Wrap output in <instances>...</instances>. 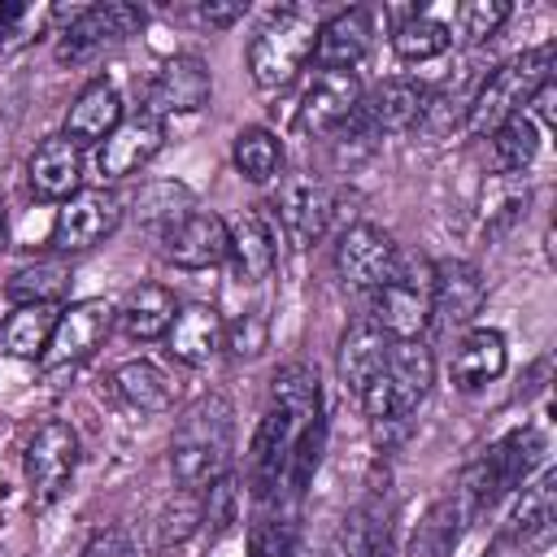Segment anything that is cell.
<instances>
[{"instance_id": "484cf974", "label": "cell", "mask_w": 557, "mask_h": 557, "mask_svg": "<svg viewBox=\"0 0 557 557\" xmlns=\"http://www.w3.org/2000/svg\"><path fill=\"white\" fill-rule=\"evenodd\" d=\"M174 313H178V300H174L170 287H161V283H139V287H131L126 300L113 309V322H117L122 335H131V339H161V335L170 331Z\"/></svg>"}, {"instance_id": "bcb514c9", "label": "cell", "mask_w": 557, "mask_h": 557, "mask_svg": "<svg viewBox=\"0 0 557 557\" xmlns=\"http://www.w3.org/2000/svg\"><path fill=\"white\" fill-rule=\"evenodd\" d=\"M4 244H9V226H4V213H0V252H4Z\"/></svg>"}, {"instance_id": "ffe728a7", "label": "cell", "mask_w": 557, "mask_h": 557, "mask_svg": "<svg viewBox=\"0 0 557 557\" xmlns=\"http://www.w3.org/2000/svg\"><path fill=\"white\" fill-rule=\"evenodd\" d=\"M487 283L474 261L448 257L435 265V292H431V322L440 326H466L483 309Z\"/></svg>"}, {"instance_id": "d590c367", "label": "cell", "mask_w": 557, "mask_h": 557, "mask_svg": "<svg viewBox=\"0 0 557 557\" xmlns=\"http://www.w3.org/2000/svg\"><path fill=\"white\" fill-rule=\"evenodd\" d=\"M448 44H453V26L440 22L435 13H413L392 35V48L400 61H431V57L448 52Z\"/></svg>"}, {"instance_id": "d6986e66", "label": "cell", "mask_w": 557, "mask_h": 557, "mask_svg": "<svg viewBox=\"0 0 557 557\" xmlns=\"http://www.w3.org/2000/svg\"><path fill=\"white\" fill-rule=\"evenodd\" d=\"M231 231V261L239 270L244 283H265L278 265V218L270 213V205H252L244 209L235 222H226Z\"/></svg>"}, {"instance_id": "836d02e7", "label": "cell", "mask_w": 557, "mask_h": 557, "mask_svg": "<svg viewBox=\"0 0 557 557\" xmlns=\"http://www.w3.org/2000/svg\"><path fill=\"white\" fill-rule=\"evenodd\" d=\"M235 170L248 178V183H270L274 174H283V139L265 126H248L235 135Z\"/></svg>"}, {"instance_id": "5bb4252c", "label": "cell", "mask_w": 557, "mask_h": 557, "mask_svg": "<svg viewBox=\"0 0 557 557\" xmlns=\"http://www.w3.org/2000/svg\"><path fill=\"white\" fill-rule=\"evenodd\" d=\"M396 261V239L374 222H352L335 244V274L348 292H374Z\"/></svg>"}, {"instance_id": "30bf717a", "label": "cell", "mask_w": 557, "mask_h": 557, "mask_svg": "<svg viewBox=\"0 0 557 557\" xmlns=\"http://www.w3.org/2000/svg\"><path fill=\"white\" fill-rule=\"evenodd\" d=\"M144 9L131 0H104V4H87L70 17V26L61 30L57 44V61H87L113 44H122L126 35H135L144 26Z\"/></svg>"}, {"instance_id": "9c48e42d", "label": "cell", "mask_w": 557, "mask_h": 557, "mask_svg": "<svg viewBox=\"0 0 557 557\" xmlns=\"http://www.w3.org/2000/svg\"><path fill=\"white\" fill-rule=\"evenodd\" d=\"M117 226H122V200L104 187H83L70 200H61L48 244L57 252H87V248L104 244Z\"/></svg>"}, {"instance_id": "8d00e7d4", "label": "cell", "mask_w": 557, "mask_h": 557, "mask_svg": "<svg viewBox=\"0 0 557 557\" xmlns=\"http://www.w3.org/2000/svg\"><path fill=\"white\" fill-rule=\"evenodd\" d=\"M487 139H492V165H496L500 174L527 170V165L535 161V152H540V126H535L527 113L509 117V122H505L500 131H492Z\"/></svg>"}, {"instance_id": "74e56055", "label": "cell", "mask_w": 557, "mask_h": 557, "mask_svg": "<svg viewBox=\"0 0 557 557\" xmlns=\"http://www.w3.org/2000/svg\"><path fill=\"white\" fill-rule=\"evenodd\" d=\"M509 13H513V4L509 0H466V4H457V35L453 39H461V44H483V39H492L505 22H509Z\"/></svg>"}, {"instance_id": "ee69618b", "label": "cell", "mask_w": 557, "mask_h": 557, "mask_svg": "<svg viewBox=\"0 0 557 557\" xmlns=\"http://www.w3.org/2000/svg\"><path fill=\"white\" fill-rule=\"evenodd\" d=\"M535 548L518 535V531H509V527H500L496 535H492V544L483 548V557H531Z\"/></svg>"}, {"instance_id": "2e32d148", "label": "cell", "mask_w": 557, "mask_h": 557, "mask_svg": "<svg viewBox=\"0 0 557 557\" xmlns=\"http://www.w3.org/2000/svg\"><path fill=\"white\" fill-rule=\"evenodd\" d=\"M357 104H361V83L357 74L348 70H318L300 96V109H296V126L305 135H331L339 126H348L357 117Z\"/></svg>"}, {"instance_id": "6da1fadb", "label": "cell", "mask_w": 557, "mask_h": 557, "mask_svg": "<svg viewBox=\"0 0 557 557\" xmlns=\"http://www.w3.org/2000/svg\"><path fill=\"white\" fill-rule=\"evenodd\" d=\"M322 418V383L305 361H287L274 370L270 379V400L265 413L257 422L252 435V496L265 505L278 496L292 444L300 440V431Z\"/></svg>"}, {"instance_id": "4fadbf2b", "label": "cell", "mask_w": 557, "mask_h": 557, "mask_svg": "<svg viewBox=\"0 0 557 557\" xmlns=\"http://www.w3.org/2000/svg\"><path fill=\"white\" fill-rule=\"evenodd\" d=\"M209 100H213L209 65L191 52H178V57L161 61V70L152 74L148 96H144V113H152L161 122L170 113H200Z\"/></svg>"}, {"instance_id": "52a82bcc", "label": "cell", "mask_w": 557, "mask_h": 557, "mask_svg": "<svg viewBox=\"0 0 557 557\" xmlns=\"http://www.w3.org/2000/svg\"><path fill=\"white\" fill-rule=\"evenodd\" d=\"M435 383V357L422 339H392L383 374L361 392V409L370 422L383 418H409Z\"/></svg>"}, {"instance_id": "7c38bea8", "label": "cell", "mask_w": 557, "mask_h": 557, "mask_svg": "<svg viewBox=\"0 0 557 557\" xmlns=\"http://www.w3.org/2000/svg\"><path fill=\"white\" fill-rule=\"evenodd\" d=\"M113 326V305L109 300H78L70 309H61L57 326H52V339L39 357V366L52 374V370H74L78 361H87L104 335Z\"/></svg>"}, {"instance_id": "9a60e30c", "label": "cell", "mask_w": 557, "mask_h": 557, "mask_svg": "<svg viewBox=\"0 0 557 557\" xmlns=\"http://www.w3.org/2000/svg\"><path fill=\"white\" fill-rule=\"evenodd\" d=\"M431 109V91L413 78H383L374 91H361L357 104V126L361 135H400L409 126H418Z\"/></svg>"}, {"instance_id": "83f0119b", "label": "cell", "mask_w": 557, "mask_h": 557, "mask_svg": "<svg viewBox=\"0 0 557 557\" xmlns=\"http://www.w3.org/2000/svg\"><path fill=\"white\" fill-rule=\"evenodd\" d=\"M122 122V96L113 83L96 78L78 91V100L70 104V117H65V139L74 144H100L113 126Z\"/></svg>"}, {"instance_id": "44dd1931", "label": "cell", "mask_w": 557, "mask_h": 557, "mask_svg": "<svg viewBox=\"0 0 557 557\" xmlns=\"http://www.w3.org/2000/svg\"><path fill=\"white\" fill-rule=\"evenodd\" d=\"M26 178H30V191L39 200H70L74 191H83V148L65 135H48L30 161H26Z\"/></svg>"}, {"instance_id": "f546056e", "label": "cell", "mask_w": 557, "mask_h": 557, "mask_svg": "<svg viewBox=\"0 0 557 557\" xmlns=\"http://www.w3.org/2000/svg\"><path fill=\"white\" fill-rule=\"evenodd\" d=\"M57 318H61V305H13V313L0 322V352L39 361L52 339Z\"/></svg>"}, {"instance_id": "ac0fdd59", "label": "cell", "mask_w": 557, "mask_h": 557, "mask_svg": "<svg viewBox=\"0 0 557 557\" xmlns=\"http://www.w3.org/2000/svg\"><path fill=\"white\" fill-rule=\"evenodd\" d=\"M161 239V257L183 265V270H209V265H222L226 252H231V231H226V218L209 213V209H196L187 213L183 222H174Z\"/></svg>"}, {"instance_id": "cb8c5ba5", "label": "cell", "mask_w": 557, "mask_h": 557, "mask_svg": "<svg viewBox=\"0 0 557 557\" xmlns=\"http://www.w3.org/2000/svg\"><path fill=\"white\" fill-rule=\"evenodd\" d=\"M383 487H370V500L357 505L331 535L326 557H387V531H392V509H383Z\"/></svg>"}, {"instance_id": "f35d334b", "label": "cell", "mask_w": 557, "mask_h": 557, "mask_svg": "<svg viewBox=\"0 0 557 557\" xmlns=\"http://www.w3.org/2000/svg\"><path fill=\"white\" fill-rule=\"evenodd\" d=\"M200 522H205V496L183 487V492L161 509V518H157V544H161V548H165V544H178V540H187Z\"/></svg>"}, {"instance_id": "e575fe53", "label": "cell", "mask_w": 557, "mask_h": 557, "mask_svg": "<svg viewBox=\"0 0 557 557\" xmlns=\"http://www.w3.org/2000/svg\"><path fill=\"white\" fill-rule=\"evenodd\" d=\"M65 292H70V265L61 261H35L4 283V296L13 305H61Z\"/></svg>"}, {"instance_id": "8fae6325", "label": "cell", "mask_w": 557, "mask_h": 557, "mask_svg": "<svg viewBox=\"0 0 557 557\" xmlns=\"http://www.w3.org/2000/svg\"><path fill=\"white\" fill-rule=\"evenodd\" d=\"M270 213L278 218V226L292 235L296 248H309L313 239H322V231H326V222L335 213V196H331V187L322 178H313V174L300 170V174L278 178V191L270 200Z\"/></svg>"}, {"instance_id": "5b68a950", "label": "cell", "mask_w": 557, "mask_h": 557, "mask_svg": "<svg viewBox=\"0 0 557 557\" xmlns=\"http://www.w3.org/2000/svg\"><path fill=\"white\" fill-rule=\"evenodd\" d=\"M544 83H553V44H540V48H531V52H522V57L496 65V74H492V78L474 91V100H470V113H466L470 135L483 139V135L500 131L509 117L527 113L531 96H535Z\"/></svg>"}, {"instance_id": "3957f363", "label": "cell", "mask_w": 557, "mask_h": 557, "mask_svg": "<svg viewBox=\"0 0 557 557\" xmlns=\"http://www.w3.org/2000/svg\"><path fill=\"white\" fill-rule=\"evenodd\" d=\"M544 453H548V440H544L540 426H513L479 461H470V470L461 474L457 500L466 505L470 518L483 513V509H492L505 492H518L522 483H531V474L544 461Z\"/></svg>"}, {"instance_id": "8992f818", "label": "cell", "mask_w": 557, "mask_h": 557, "mask_svg": "<svg viewBox=\"0 0 557 557\" xmlns=\"http://www.w3.org/2000/svg\"><path fill=\"white\" fill-rule=\"evenodd\" d=\"M313 39H318L313 13H305V9L270 13L257 26L252 44H248V74H252V83L265 87V91L287 87L305 70V61L313 57Z\"/></svg>"}, {"instance_id": "603a6c76", "label": "cell", "mask_w": 557, "mask_h": 557, "mask_svg": "<svg viewBox=\"0 0 557 557\" xmlns=\"http://www.w3.org/2000/svg\"><path fill=\"white\" fill-rule=\"evenodd\" d=\"M387 335L366 318V322H352L344 335H339V352H335V370H339V383L361 400V392L383 374L387 366Z\"/></svg>"}, {"instance_id": "4316f807", "label": "cell", "mask_w": 557, "mask_h": 557, "mask_svg": "<svg viewBox=\"0 0 557 557\" xmlns=\"http://www.w3.org/2000/svg\"><path fill=\"white\" fill-rule=\"evenodd\" d=\"M553 522H557V474L544 470L535 483H522L518 487V500L505 518L509 531H518L535 553L553 540Z\"/></svg>"}, {"instance_id": "7a4b0ae2", "label": "cell", "mask_w": 557, "mask_h": 557, "mask_svg": "<svg viewBox=\"0 0 557 557\" xmlns=\"http://www.w3.org/2000/svg\"><path fill=\"white\" fill-rule=\"evenodd\" d=\"M231 448H235V409L222 392H205L196 396L178 422H174V440H170V470L178 479V487L187 492H205L218 479L231 474Z\"/></svg>"}, {"instance_id": "ab89813d", "label": "cell", "mask_w": 557, "mask_h": 557, "mask_svg": "<svg viewBox=\"0 0 557 557\" xmlns=\"http://www.w3.org/2000/svg\"><path fill=\"white\" fill-rule=\"evenodd\" d=\"M265 339H270V322H265V313H261V309L239 313V318L222 331V348H231V357H239V361L261 357Z\"/></svg>"}, {"instance_id": "f6af8a7d", "label": "cell", "mask_w": 557, "mask_h": 557, "mask_svg": "<svg viewBox=\"0 0 557 557\" xmlns=\"http://www.w3.org/2000/svg\"><path fill=\"white\" fill-rule=\"evenodd\" d=\"M83 557H126V535H122L117 527H109V531H100V535L83 548Z\"/></svg>"}, {"instance_id": "d4e9b609", "label": "cell", "mask_w": 557, "mask_h": 557, "mask_svg": "<svg viewBox=\"0 0 557 557\" xmlns=\"http://www.w3.org/2000/svg\"><path fill=\"white\" fill-rule=\"evenodd\" d=\"M222 331H226V322L218 318L213 305H183V309L174 313L170 331H165V348H170V357L183 361V366H205V361L218 357Z\"/></svg>"}, {"instance_id": "7402d4cb", "label": "cell", "mask_w": 557, "mask_h": 557, "mask_svg": "<svg viewBox=\"0 0 557 557\" xmlns=\"http://www.w3.org/2000/svg\"><path fill=\"white\" fill-rule=\"evenodd\" d=\"M370 39H374V22L366 9H344L335 13L331 22L318 26V39H313V61L318 70H348L366 61L370 52Z\"/></svg>"}, {"instance_id": "1f68e13d", "label": "cell", "mask_w": 557, "mask_h": 557, "mask_svg": "<svg viewBox=\"0 0 557 557\" xmlns=\"http://www.w3.org/2000/svg\"><path fill=\"white\" fill-rule=\"evenodd\" d=\"M187 213H196V191L178 178H157V183H144L139 196H135V218L139 226H148L152 235H165L174 222H183Z\"/></svg>"}, {"instance_id": "4dcf8cb0", "label": "cell", "mask_w": 557, "mask_h": 557, "mask_svg": "<svg viewBox=\"0 0 557 557\" xmlns=\"http://www.w3.org/2000/svg\"><path fill=\"white\" fill-rule=\"evenodd\" d=\"M113 392H117L131 409H139V413H165V409L174 405V383H170V374H165L161 366L144 361V357L122 361V366L113 370Z\"/></svg>"}, {"instance_id": "7bdbcfd3", "label": "cell", "mask_w": 557, "mask_h": 557, "mask_svg": "<svg viewBox=\"0 0 557 557\" xmlns=\"http://www.w3.org/2000/svg\"><path fill=\"white\" fill-rule=\"evenodd\" d=\"M244 13H248V0H200V4L187 9V17H191L196 26H205V30H226V26H235Z\"/></svg>"}, {"instance_id": "f1b7e54d", "label": "cell", "mask_w": 557, "mask_h": 557, "mask_svg": "<svg viewBox=\"0 0 557 557\" xmlns=\"http://www.w3.org/2000/svg\"><path fill=\"white\" fill-rule=\"evenodd\" d=\"M500 374H505V339H500V331H492V326L466 331V339H461V348L453 357L457 387L461 392H479Z\"/></svg>"}, {"instance_id": "60d3db41", "label": "cell", "mask_w": 557, "mask_h": 557, "mask_svg": "<svg viewBox=\"0 0 557 557\" xmlns=\"http://www.w3.org/2000/svg\"><path fill=\"white\" fill-rule=\"evenodd\" d=\"M48 13L52 9H35V4H0V52L30 44Z\"/></svg>"}, {"instance_id": "e0dca14e", "label": "cell", "mask_w": 557, "mask_h": 557, "mask_svg": "<svg viewBox=\"0 0 557 557\" xmlns=\"http://www.w3.org/2000/svg\"><path fill=\"white\" fill-rule=\"evenodd\" d=\"M161 144H165V126L152 117V113H131V117H122L100 144H96V170L109 178V183H117V178H131V174H139L157 152H161Z\"/></svg>"}, {"instance_id": "ba28073f", "label": "cell", "mask_w": 557, "mask_h": 557, "mask_svg": "<svg viewBox=\"0 0 557 557\" xmlns=\"http://www.w3.org/2000/svg\"><path fill=\"white\" fill-rule=\"evenodd\" d=\"M74 470H78V431L70 422H61V418H48L44 426H35V435L26 440V453H22L30 509L57 505L65 496Z\"/></svg>"}, {"instance_id": "d6a6232c", "label": "cell", "mask_w": 557, "mask_h": 557, "mask_svg": "<svg viewBox=\"0 0 557 557\" xmlns=\"http://www.w3.org/2000/svg\"><path fill=\"white\" fill-rule=\"evenodd\" d=\"M466 522H470V513H466V505L457 500V492H453V496H440V500L422 513V522H418V531H413V540H409V557H448V553L457 548Z\"/></svg>"}, {"instance_id": "b9f144b4", "label": "cell", "mask_w": 557, "mask_h": 557, "mask_svg": "<svg viewBox=\"0 0 557 557\" xmlns=\"http://www.w3.org/2000/svg\"><path fill=\"white\" fill-rule=\"evenodd\" d=\"M292 544H296V535H292V522H287V518L261 513V518L252 522V535H248L252 557H287Z\"/></svg>"}, {"instance_id": "277c9868", "label": "cell", "mask_w": 557, "mask_h": 557, "mask_svg": "<svg viewBox=\"0 0 557 557\" xmlns=\"http://www.w3.org/2000/svg\"><path fill=\"white\" fill-rule=\"evenodd\" d=\"M431 292H435V265L422 252L396 248L387 278L370 292V322L387 339H422V331L431 326Z\"/></svg>"}]
</instances>
